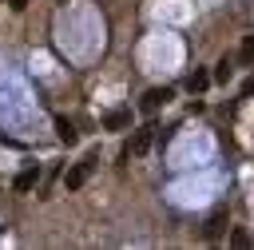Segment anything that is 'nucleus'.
Masks as SVG:
<instances>
[{
	"label": "nucleus",
	"mask_w": 254,
	"mask_h": 250,
	"mask_svg": "<svg viewBox=\"0 0 254 250\" xmlns=\"http://www.w3.org/2000/svg\"><path fill=\"white\" fill-rule=\"evenodd\" d=\"M56 135H60V143H67V147L79 139V135H75V123H71V119H64V115L56 119Z\"/></svg>",
	"instance_id": "5"
},
{
	"label": "nucleus",
	"mask_w": 254,
	"mask_h": 250,
	"mask_svg": "<svg viewBox=\"0 0 254 250\" xmlns=\"http://www.w3.org/2000/svg\"><path fill=\"white\" fill-rule=\"evenodd\" d=\"M8 8H16V12H24V8H28V0H8Z\"/></svg>",
	"instance_id": "12"
},
{
	"label": "nucleus",
	"mask_w": 254,
	"mask_h": 250,
	"mask_svg": "<svg viewBox=\"0 0 254 250\" xmlns=\"http://www.w3.org/2000/svg\"><path fill=\"white\" fill-rule=\"evenodd\" d=\"M103 127H107V131H123V127H131V111H123V107H119V111H107V115H103Z\"/></svg>",
	"instance_id": "4"
},
{
	"label": "nucleus",
	"mask_w": 254,
	"mask_h": 250,
	"mask_svg": "<svg viewBox=\"0 0 254 250\" xmlns=\"http://www.w3.org/2000/svg\"><path fill=\"white\" fill-rule=\"evenodd\" d=\"M230 246L246 250V246H250V234H246V230H230Z\"/></svg>",
	"instance_id": "11"
},
{
	"label": "nucleus",
	"mask_w": 254,
	"mask_h": 250,
	"mask_svg": "<svg viewBox=\"0 0 254 250\" xmlns=\"http://www.w3.org/2000/svg\"><path fill=\"white\" fill-rule=\"evenodd\" d=\"M206 83H210V75H206V71H190V79H187V87H190V91H206Z\"/></svg>",
	"instance_id": "8"
},
{
	"label": "nucleus",
	"mask_w": 254,
	"mask_h": 250,
	"mask_svg": "<svg viewBox=\"0 0 254 250\" xmlns=\"http://www.w3.org/2000/svg\"><path fill=\"white\" fill-rule=\"evenodd\" d=\"M0 4H8V0H0Z\"/></svg>",
	"instance_id": "13"
},
{
	"label": "nucleus",
	"mask_w": 254,
	"mask_h": 250,
	"mask_svg": "<svg viewBox=\"0 0 254 250\" xmlns=\"http://www.w3.org/2000/svg\"><path fill=\"white\" fill-rule=\"evenodd\" d=\"M95 167H99V155H83L79 163H71V167H67V175H64V187H67V190H79V187L91 179V171H95Z\"/></svg>",
	"instance_id": "1"
},
{
	"label": "nucleus",
	"mask_w": 254,
	"mask_h": 250,
	"mask_svg": "<svg viewBox=\"0 0 254 250\" xmlns=\"http://www.w3.org/2000/svg\"><path fill=\"white\" fill-rule=\"evenodd\" d=\"M222 222H226V210H214L210 222H206V238H218L222 234Z\"/></svg>",
	"instance_id": "7"
},
{
	"label": "nucleus",
	"mask_w": 254,
	"mask_h": 250,
	"mask_svg": "<svg viewBox=\"0 0 254 250\" xmlns=\"http://www.w3.org/2000/svg\"><path fill=\"white\" fill-rule=\"evenodd\" d=\"M40 183V167H24L20 175H16V190H32Z\"/></svg>",
	"instance_id": "6"
},
{
	"label": "nucleus",
	"mask_w": 254,
	"mask_h": 250,
	"mask_svg": "<svg viewBox=\"0 0 254 250\" xmlns=\"http://www.w3.org/2000/svg\"><path fill=\"white\" fill-rule=\"evenodd\" d=\"M155 135H159V127H155V123H147V127H139V131L131 135V143L123 147V159H143V155L151 151V143H155Z\"/></svg>",
	"instance_id": "2"
},
{
	"label": "nucleus",
	"mask_w": 254,
	"mask_h": 250,
	"mask_svg": "<svg viewBox=\"0 0 254 250\" xmlns=\"http://www.w3.org/2000/svg\"><path fill=\"white\" fill-rule=\"evenodd\" d=\"M238 60H242V63H254V36H246V40H242V48H238Z\"/></svg>",
	"instance_id": "9"
},
{
	"label": "nucleus",
	"mask_w": 254,
	"mask_h": 250,
	"mask_svg": "<svg viewBox=\"0 0 254 250\" xmlns=\"http://www.w3.org/2000/svg\"><path fill=\"white\" fill-rule=\"evenodd\" d=\"M230 75H234V67H230V60H218V67H214V79H218V83H226Z\"/></svg>",
	"instance_id": "10"
},
{
	"label": "nucleus",
	"mask_w": 254,
	"mask_h": 250,
	"mask_svg": "<svg viewBox=\"0 0 254 250\" xmlns=\"http://www.w3.org/2000/svg\"><path fill=\"white\" fill-rule=\"evenodd\" d=\"M171 99H175V91H171V87H151V91H143L139 107L151 115V111H159V107H163V103H171Z\"/></svg>",
	"instance_id": "3"
}]
</instances>
